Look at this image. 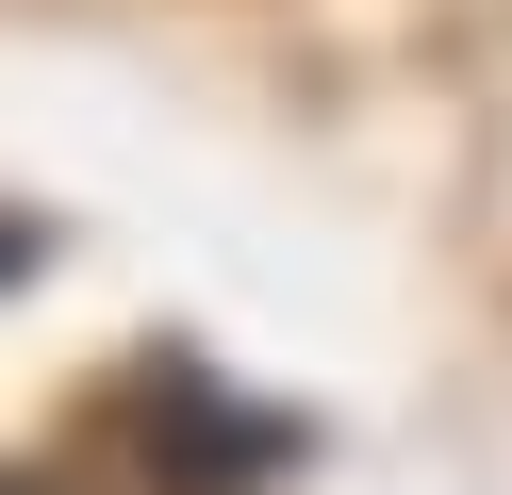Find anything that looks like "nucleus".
I'll return each mask as SVG.
<instances>
[{
  "label": "nucleus",
  "instance_id": "obj_1",
  "mask_svg": "<svg viewBox=\"0 0 512 495\" xmlns=\"http://www.w3.org/2000/svg\"><path fill=\"white\" fill-rule=\"evenodd\" d=\"M116 446H133L166 495H281L314 462V413L298 396H248L215 347H149L133 380H116Z\"/></svg>",
  "mask_w": 512,
  "mask_h": 495
},
{
  "label": "nucleus",
  "instance_id": "obj_2",
  "mask_svg": "<svg viewBox=\"0 0 512 495\" xmlns=\"http://www.w3.org/2000/svg\"><path fill=\"white\" fill-rule=\"evenodd\" d=\"M17 495H67V479H17Z\"/></svg>",
  "mask_w": 512,
  "mask_h": 495
}]
</instances>
